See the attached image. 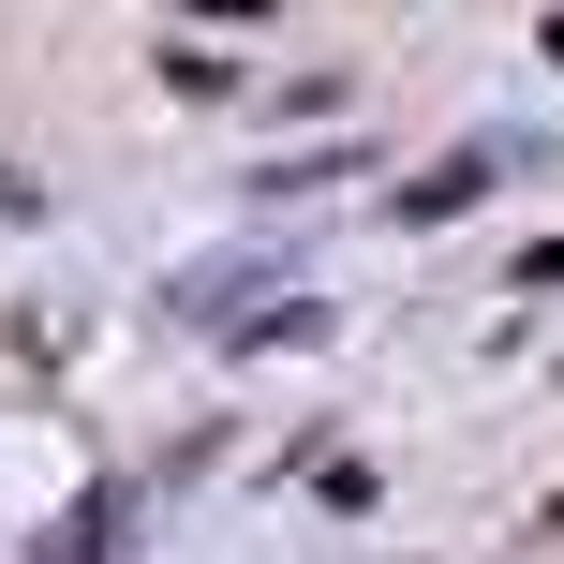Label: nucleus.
<instances>
[{"instance_id":"f257e3e1","label":"nucleus","mask_w":564,"mask_h":564,"mask_svg":"<svg viewBox=\"0 0 564 564\" xmlns=\"http://www.w3.org/2000/svg\"><path fill=\"white\" fill-rule=\"evenodd\" d=\"M476 194H490V149H460V164L401 178V224H446V208H476Z\"/></svg>"},{"instance_id":"f03ea898","label":"nucleus","mask_w":564,"mask_h":564,"mask_svg":"<svg viewBox=\"0 0 564 564\" xmlns=\"http://www.w3.org/2000/svg\"><path fill=\"white\" fill-rule=\"evenodd\" d=\"M520 282H535V297H550V282H564V238H535V253H520Z\"/></svg>"}]
</instances>
